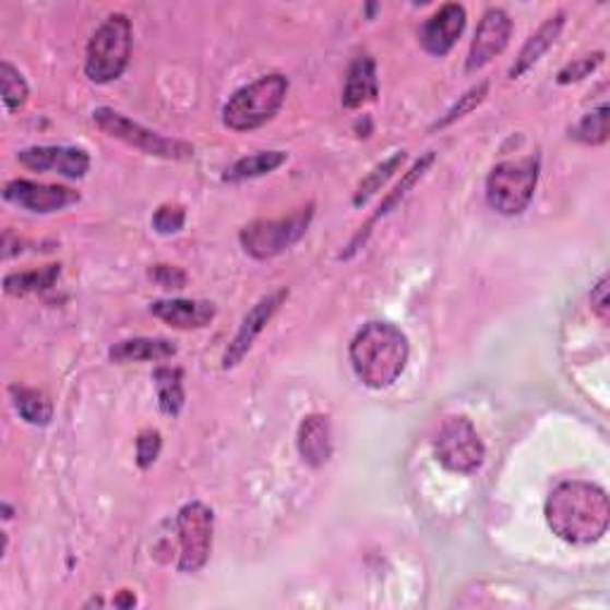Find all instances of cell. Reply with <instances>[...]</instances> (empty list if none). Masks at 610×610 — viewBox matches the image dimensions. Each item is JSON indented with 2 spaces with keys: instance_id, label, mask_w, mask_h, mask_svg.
I'll list each match as a JSON object with an SVG mask.
<instances>
[{
  "instance_id": "6da1fadb",
  "label": "cell",
  "mask_w": 610,
  "mask_h": 610,
  "mask_svg": "<svg viewBox=\"0 0 610 610\" xmlns=\"http://www.w3.org/2000/svg\"><path fill=\"white\" fill-rule=\"evenodd\" d=\"M549 529L565 543L587 547L603 539L610 525L606 489L591 482H561L543 505Z\"/></svg>"
},
{
  "instance_id": "7a4b0ae2",
  "label": "cell",
  "mask_w": 610,
  "mask_h": 610,
  "mask_svg": "<svg viewBox=\"0 0 610 610\" xmlns=\"http://www.w3.org/2000/svg\"><path fill=\"white\" fill-rule=\"evenodd\" d=\"M350 368L356 378L370 388H388L404 374L410 344L408 336L392 322H368L348 348Z\"/></svg>"
},
{
  "instance_id": "3957f363",
  "label": "cell",
  "mask_w": 610,
  "mask_h": 610,
  "mask_svg": "<svg viewBox=\"0 0 610 610\" xmlns=\"http://www.w3.org/2000/svg\"><path fill=\"white\" fill-rule=\"evenodd\" d=\"M134 29L122 12H115L103 20L100 27L91 34L86 46L84 72L94 84H110L120 80L132 58Z\"/></svg>"
},
{
  "instance_id": "277c9868",
  "label": "cell",
  "mask_w": 610,
  "mask_h": 610,
  "mask_svg": "<svg viewBox=\"0 0 610 610\" xmlns=\"http://www.w3.org/2000/svg\"><path fill=\"white\" fill-rule=\"evenodd\" d=\"M289 94L284 74H265L249 86L239 88L223 108V122L231 132H253L275 117Z\"/></svg>"
},
{
  "instance_id": "5b68a950",
  "label": "cell",
  "mask_w": 610,
  "mask_h": 610,
  "mask_svg": "<svg viewBox=\"0 0 610 610\" xmlns=\"http://www.w3.org/2000/svg\"><path fill=\"white\" fill-rule=\"evenodd\" d=\"M539 181V158L505 160L487 177V203L501 215H523L535 199Z\"/></svg>"
},
{
  "instance_id": "8992f818",
  "label": "cell",
  "mask_w": 610,
  "mask_h": 610,
  "mask_svg": "<svg viewBox=\"0 0 610 610\" xmlns=\"http://www.w3.org/2000/svg\"><path fill=\"white\" fill-rule=\"evenodd\" d=\"M313 215L315 205L310 203L289 217L258 219V223L246 225L239 231V241L243 251L255 258V261H270V258H277L284 251H289L294 243L306 237L310 223H313Z\"/></svg>"
},
{
  "instance_id": "52a82bcc",
  "label": "cell",
  "mask_w": 610,
  "mask_h": 610,
  "mask_svg": "<svg viewBox=\"0 0 610 610\" xmlns=\"http://www.w3.org/2000/svg\"><path fill=\"white\" fill-rule=\"evenodd\" d=\"M94 122L112 139L124 141L127 146L139 148L146 155H155V158L165 160H189L193 158V146L187 141L163 136L153 129H146L144 124H139L134 120H129L122 112H117L112 108H96L94 110Z\"/></svg>"
},
{
  "instance_id": "ba28073f",
  "label": "cell",
  "mask_w": 610,
  "mask_h": 610,
  "mask_svg": "<svg viewBox=\"0 0 610 610\" xmlns=\"http://www.w3.org/2000/svg\"><path fill=\"white\" fill-rule=\"evenodd\" d=\"M434 456L448 473L473 475L485 463V444L465 415H451L434 436Z\"/></svg>"
},
{
  "instance_id": "9c48e42d",
  "label": "cell",
  "mask_w": 610,
  "mask_h": 610,
  "mask_svg": "<svg viewBox=\"0 0 610 610\" xmlns=\"http://www.w3.org/2000/svg\"><path fill=\"white\" fill-rule=\"evenodd\" d=\"M177 531H179V573L193 575L205 567L213 551V531H215V513L201 501H191L181 505L177 513Z\"/></svg>"
},
{
  "instance_id": "30bf717a",
  "label": "cell",
  "mask_w": 610,
  "mask_h": 610,
  "mask_svg": "<svg viewBox=\"0 0 610 610\" xmlns=\"http://www.w3.org/2000/svg\"><path fill=\"white\" fill-rule=\"evenodd\" d=\"M511 34H513V20L509 12L501 8L487 10L482 22H479V27L475 32L470 53H467L465 70L467 72L485 70L491 60L503 53L505 46H509V41H511Z\"/></svg>"
},
{
  "instance_id": "8fae6325",
  "label": "cell",
  "mask_w": 610,
  "mask_h": 610,
  "mask_svg": "<svg viewBox=\"0 0 610 610\" xmlns=\"http://www.w3.org/2000/svg\"><path fill=\"white\" fill-rule=\"evenodd\" d=\"M3 196L8 203L22 207V211L38 213V215L58 213L64 211L68 205L80 203V193L68 187L38 184V181H29V179L8 181L3 189Z\"/></svg>"
},
{
  "instance_id": "7c38bea8",
  "label": "cell",
  "mask_w": 610,
  "mask_h": 610,
  "mask_svg": "<svg viewBox=\"0 0 610 610\" xmlns=\"http://www.w3.org/2000/svg\"><path fill=\"white\" fill-rule=\"evenodd\" d=\"M20 165L34 172H48L60 175L68 179H84L91 158L84 148H70V146H32L17 153Z\"/></svg>"
},
{
  "instance_id": "4fadbf2b",
  "label": "cell",
  "mask_w": 610,
  "mask_h": 610,
  "mask_svg": "<svg viewBox=\"0 0 610 610\" xmlns=\"http://www.w3.org/2000/svg\"><path fill=\"white\" fill-rule=\"evenodd\" d=\"M287 298H289V289H279L275 294L261 298V301H258L249 310V315L243 318L237 336H234L229 348H227L225 360H223L225 370H231V368L239 366V362L246 358V354H249V350L253 348V342L263 334V330L267 327V322L277 315V310L282 308L284 301H287Z\"/></svg>"
},
{
  "instance_id": "5bb4252c",
  "label": "cell",
  "mask_w": 610,
  "mask_h": 610,
  "mask_svg": "<svg viewBox=\"0 0 610 610\" xmlns=\"http://www.w3.org/2000/svg\"><path fill=\"white\" fill-rule=\"evenodd\" d=\"M467 12L458 3L441 5L420 27V44L430 56L444 58L465 32Z\"/></svg>"
},
{
  "instance_id": "9a60e30c",
  "label": "cell",
  "mask_w": 610,
  "mask_h": 610,
  "mask_svg": "<svg viewBox=\"0 0 610 610\" xmlns=\"http://www.w3.org/2000/svg\"><path fill=\"white\" fill-rule=\"evenodd\" d=\"M151 313L170 324L175 330H201L215 318V303L211 301H187V298H170V301L151 303Z\"/></svg>"
},
{
  "instance_id": "2e32d148",
  "label": "cell",
  "mask_w": 610,
  "mask_h": 610,
  "mask_svg": "<svg viewBox=\"0 0 610 610\" xmlns=\"http://www.w3.org/2000/svg\"><path fill=\"white\" fill-rule=\"evenodd\" d=\"M298 453L306 465L322 467L332 458V427L327 415H308L298 427Z\"/></svg>"
},
{
  "instance_id": "e0dca14e",
  "label": "cell",
  "mask_w": 610,
  "mask_h": 610,
  "mask_svg": "<svg viewBox=\"0 0 610 610\" xmlns=\"http://www.w3.org/2000/svg\"><path fill=\"white\" fill-rule=\"evenodd\" d=\"M380 96V82H378V64L370 56H358L350 62L346 84H344V96L342 103L346 110L362 108L370 100H378Z\"/></svg>"
},
{
  "instance_id": "ac0fdd59",
  "label": "cell",
  "mask_w": 610,
  "mask_h": 610,
  "mask_svg": "<svg viewBox=\"0 0 610 610\" xmlns=\"http://www.w3.org/2000/svg\"><path fill=\"white\" fill-rule=\"evenodd\" d=\"M565 27V15L561 12V15H555V17H549L547 22L541 24V27L531 34L527 38V44L523 46L521 53H517L515 62L511 64V70H509V76L511 80H521V76L525 72H529L535 64L543 58V53L558 41V36H561Z\"/></svg>"
},
{
  "instance_id": "d6986e66",
  "label": "cell",
  "mask_w": 610,
  "mask_h": 610,
  "mask_svg": "<svg viewBox=\"0 0 610 610\" xmlns=\"http://www.w3.org/2000/svg\"><path fill=\"white\" fill-rule=\"evenodd\" d=\"M177 356V346L167 339H151V336H136L115 344L110 348V360L127 366V362H163Z\"/></svg>"
},
{
  "instance_id": "ffe728a7",
  "label": "cell",
  "mask_w": 610,
  "mask_h": 610,
  "mask_svg": "<svg viewBox=\"0 0 610 610\" xmlns=\"http://www.w3.org/2000/svg\"><path fill=\"white\" fill-rule=\"evenodd\" d=\"M432 163H434V153H427L424 158H420L418 163H415V165L410 167V172H408L404 179H400V184H398V187H396L392 193H388V196L382 201V205L378 207V213H374V215L370 217V223L366 225V231H358V237L354 239V243L348 246V253H344L342 258H350V255H354V253L358 251V246L368 239V234H370L372 225H374V223H380V219H382L384 215L392 213L394 207H396L400 201L406 199V193H408L415 184H418V181L424 177V172L430 170V167H432Z\"/></svg>"
},
{
  "instance_id": "44dd1931",
  "label": "cell",
  "mask_w": 610,
  "mask_h": 610,
  "mask_svg": "<svg viewBox=\"0 0 610 610\" xmlns=\"http://www.w3.org/2000/svg\"><path fill=\"white\" fill-rule=\"evenodd\" d=\"M10 398H12V406H15L17 415L27 424L46 427V424H50V420H53V400H50L44 392H38V388L12 384Z\"/></svg>"
},
{
  "instance_id": "7402d4cb",
  "label": "cell",
  "mask_w": 610,
  "mask_h": 610,
  "mask_svg": "<svg viewBox=\"0 0 610 610\" xmlns=\"http://www.w3.org/2000/svg\"><path fill=\"white\" fill-rule=\"evenodd\" d=\"M289 160V153L284 151H261L253 155H246V158L237 160L231 167H227L225 172V181L229 184H237V181H246V179H258L265 177L270 172L279 170V167Z\"/></svg>"
},
{
  "instance_id": "603a6c76",
  "label": "cell",
  "mask_w": 610,
  "mask_h": 610,
  "mask_svg": "<svg viewBox=\"0 0 610 610\" xmlns=\"http://www.w3.org/2000/svg\"><path fill=\"white\" fill-rule=\"evenodd\" d=\"M153 382H155V394H158L160 412L177 418L187 400L184 372L179 368H158L153 372Z\"/></svg>"
},
{
  "instance_id": "cb8c5ba5",
  "label": "cell",
  "mask_w": 610,
  "mask_h": 610,
  "mask_svg": "<svg viewBox=\"0 0 610 610\" xmlns=\"http://www.w3.org/2000/svg\"><path fill=\"white\" fill-rule=\"evenodd\" d=\"M60 277V265H48L41 270H29V272H15L3 279L5 294L10 296H24V294H38L48 291L56 287Z\"/></svg>"
},
{
  "instance_id": "d4e9b609",
  "label": "cell",
  "mask_w": 610,
  "mask_h": 610,
  "mask_svg": "<svg viewBox=\"0 0 610 610\" xmlns=\"http://www.w3.org/2000/svg\"><path fill=\"white\" fill-rule=\"evenodd\" d=\"M404 160H406V151H396L392 158L374 167V170L360 181V187H358L356 196H354V205L356 207L366 205L374 196V193H378L386 184V181L396 175V170L400 165H404Z\"/></svg>"
},
{
  "instance_id": "484cf974",
  "label": "cell",
  "mask_w": 610,
  "mask_h": 610,
  "mask_svg": "<svg viewBox=\"0 0 610 610\" xmlns=\"http://www.w3.org/2000/svg\"><path fill=\"white\" fill-rule=\"evenodd\" d=\"M570 136L579 144H587V146H603L608 141V106L601 103L599 108L587 112L582 117V120L570 129Z\"/></svg>"
},
{
  "instance_id": "4316f807",
  "label": "cell",
  "mask_w": 610,
  "mask_h": 610,
  "mask_svg": "<svg viewBox=\"0 0 610 610\" xmlns=\"http://www.w3.org/2000/svg\"><path fill=\"white\" fill-rule=\"evenodd\" d=\"M0 84H3V103L8 112H17L24 108V103L29 98V84L24 80L22 72L5 60L0 64Z\"/></svg>"
},
{
  "instance_id": "83f0119b",
  "label": "cell",
  "mask_w": 610,
  "mask_h": 610,
  "mask_svg": "<svg viewBox=\"0 0 610 610\" xmlns=\"http://www.w3.org/2000/svg\"><path fill=\"white\" fill-rule=\"evenodd\" d=\"M489 94V82H479L477 86H473L470 91H467L465 96H461V100L453 106L441 120L432 127V129H446L448 124H453L456 120H461V117H465L467 112H473L479 103H482Z\"/></svg>"
},
{
  "instance_id": "f1b7e54d",
  "label": "cell",
  "mask_w": 610,
  "mask_h": 610,
  "mask_svg": "<svg viewBox=\"0 0 610 610\" xmlns=\"http://www.w3.org/2000/svg\"><path fill=\"white\" fill-rule=\"evenodd\" d=\"M606 53H594V56H584V58H577L573 62H567L565 68L558 72L555 76V82L561 84V86H567V84H575V82H582V80H587V76L594 72V70H599L601 68V62H603Z\"/></svg>"
},
{
  "instance_id": "f546056e",
  "label": "cell",
  "mask_w": 610,
  "mask_h": 610,
  "mask_svg": "<svg viewBox=\"0 0 610 610\" xmlns=\"http://www.w3.org/2000/svg\"><path fill=\"white\" fill-rule=\"evenodd\" d=\"M163 448V436L158 430H144L136 439V463L141 470H148L158 461Z\"/></svg>"
},
{
  "instance_id": "4dcf8cb0",
  "label": "cell",
  "mask_w": 610,
  "mask_h": 610,
  "mask_svg": "<svg viewBox=\"0 0 610 610\" xmlns=\"http://www.w3.org/2000/svg\"><path fill=\"white\" fill-rule=\"evenodd\" d=\"M187 213L181 205H160L153 215V229L158 234H177L184 229Z\"/></svg>"
},
{
  "instance_id": "1f68e13d",
  "label": "cell",
  "mask_w": 610,
  "mask_h": 610,
  "mask_svg": "<svg viewBox=\"0 0 610 610\" xmlns=\"http://www.w3.org/2000/svg\"><path fill=\"white\" fill-rule=\"evenodd\" d=\"M148 277L167 291H179L187 287V272L175 265H155L148 270Z\"/></svg>"
},
{
  "instance_id": "d6a6232c",
  "label": "cell",
  "mask_w": 610,
  "mask_h": 610,
  "mask_svg": "<svg viewBox=\"0 0 610 610\" xmlns=\"http://www.w3.org/2000/svg\"><path fill=\"white\" fill-rule=\"evenodd\" d=\"M591 310L596 315H599L603 322L610 315V298H608V275H603L599 282H596V287L591 289Z\"/></svg>"
},
{
  "instance_id": "836d02e7",
  "label": "cell",
  "mask_w": 610,
  "mask_h": 610,
  "mask_svg": "<svg viewBox=\"0 0 610 610\" xmlns=\"http://www.w3.org/2000/svg\"><path fill=\"white\" fill-rule=\"evenodd\" d=\"M112 603L117 608H132V606H136V596L132 591H122Z\"/></svg>"
},
{
  "instance_id": "e575fe53",
  "label": "cell",
  "mask_w": 610,
  "mask_h": 610,
  "mask_svg": "<svg viewBox=\"0 0 610 610\" xmlns=\"http://www.w3.org/2000/svg\"><path fill=\"white\" fill-rule=\"evenodd\" d=\"M3 511H5V521H10V517H12V509H10V505H8V503L3 505Z\"/></svg>"
}]
</instances>
